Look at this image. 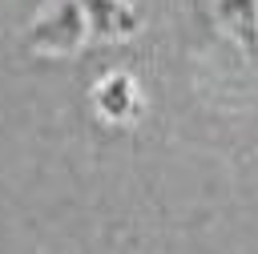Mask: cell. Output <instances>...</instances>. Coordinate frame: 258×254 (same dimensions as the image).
I'll list each match as a JSON object with an SVG mask.
<instances>
[{
  "label": "cell",
  "mask_w": 258,
  "mask_h": 254,
  "mask_svg": "<svg viewBox=\"0 0 258 254\" xmlns=\"http://www.w3.org/2000/svg\"><path fill=\"white\" fill-rule=\"evenodd\" d=\"M226 24L234 28V36H242L246 44H258V4L254 0H222Z\"/></svg>",
  "instance_id": "1"
}]
</instances>
